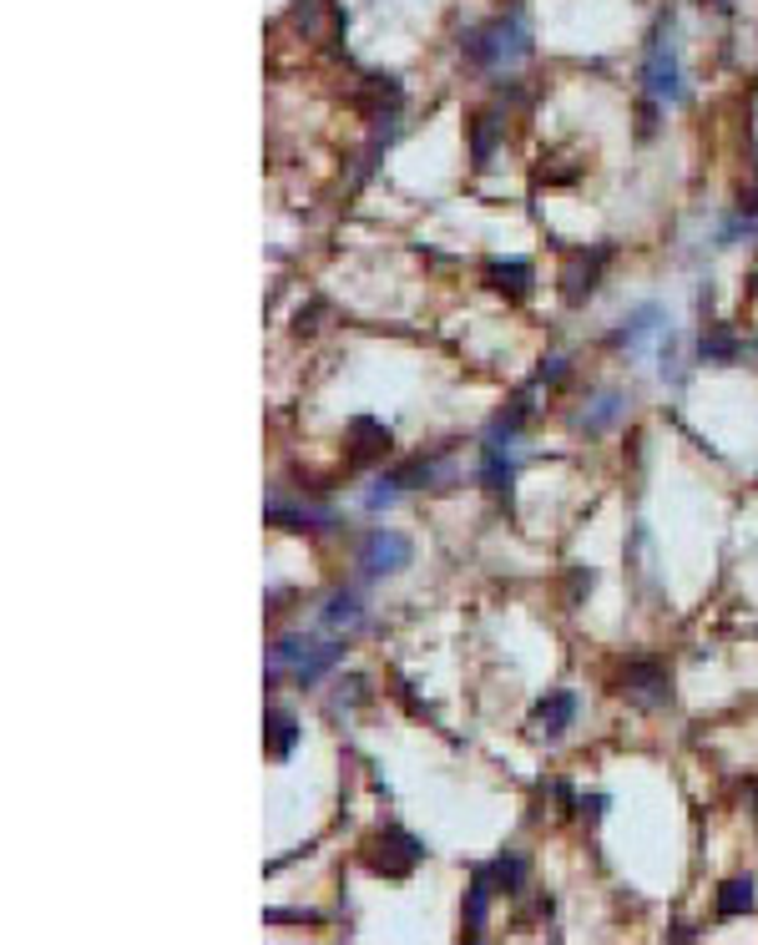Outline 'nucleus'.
<instances>
[{"label":"nucleus","instance_id":"f257e3e1","mask_svg":"<svg viewBox=\"0 0 758 945\" xmlns=\"http://www.w3.org/2000/svg\"><path fill=\"white\" fill-rule=\"evenodd\" d=\"M420 859H425V844L394 824L365 834V844H359V865H365L369 874H379V880H405Z\"/></svg>","mask_w":758,"mask_h":945},{"label":"nucleus","instance_id":"f03ea898","mask_svg":"<svg viewBox=\"0 0 758 945\" xmlns=\"http://www.w3.org/2000/svg\"><path fill=\"white\" fill-rule=\"evenodd\" d=\"M466 56L476 66H506V61L526 56V26L521 15H496L491 26L470 30L466 36Z\"/></svg>","mask_w":758,"mask_h":945},{"label":"nucleus","instance_id":"7ed1b4c3","mask_svg":"<svg viewBox=\"0 0 758 945\" xmlns=\"http://www.w3.org/2000/svg\"><path fill=\"white\" fill-rule=\"evenodd\" d=\"M617 693H622L632 708H662V703L672 698L668 663H657V657H637V663H628L622 678H617Z\"/></svg>","mask_w":758,"mask_h":945},{"label":"nucleus","instance_id":"20e7f679","mask_svg":"<svg viewBox=\"0 0 758 945\" xmlns=\"http://www.w3.org/2000/svg\"><path fill=\"white\" fill-rule=\"evenodd\" d=\"M289 26L304 36V41H319V46H334L344 36V11L334 0H293L289 11Z\"/></svg>","mask_w":758,"mask_h":945},{"label":"nucleus","instance_id":"39448f33","mask_svg":"<svg viewBox=\"0 0 758 945\" xmlns=\"http://www.w3.org/2000/svg\"><path fill=\"white\" fill-rule=\"evenodd\" d=\"M409 556H415V546H409L400 531H375V537H365V546H359V567H365L369 577H394V571L409 567Z\"/></svg>","mask_w":758,"mask_h":945},{"label":"nucleus","instance_id":"423d86ee","mask_svg":"<svg viewBox=\"0 0 758 945\" xmlns=\"http://www.w3.org/2000/svg\"><path fill=\"white\" fill-rule=\"evenodd\" d=\"M642 87H647L653 102H678L683 97V87H678V56H672V41H662V36H657L647 61H642Z\"/></svg>","mask_w":758,"mask_h":945},{"label":"nucleus","instance_id":"0eeeda50","mask_svg":"<svg viewBox=\"0 0 758 945\" xmlns=\"http://www.w3.org/2000/svg\"><path fill=\"white\" fill-rule=\"evenodd\" d=\"M390 445H394L390 425L369 420V415H354V420H350V466H354V470L384 461V455H390Z\"/></svg>","mask_w":758,"mask_h":945},{"label":"nucleus","instance_id":"6e6552de","mask_svg":"<svg viewBox=\"0 0 758 945\" xmlns=\"http://www.w3.org/2000/svg\"><path fill=\"white\" fill-rule=\"evenodd\" d=\"M571 718H577V698H571V693H546V698L531 708L526 728H531V739L556 743V739H561V733L571 728Z\"/></svg>","mask_w":758,"mask_h":945},{"label":"nucleus","instance_id":"1a4fd4ad","mask_svg":"<svg viewBox=\"0 0 758 945\" xmlns=\"http://www.w3.org/2000/svg\"><path fill=\"white\" fill-rule=\"evenodd\" d=\"M602 263H607V253H592V259H586V253H577V259L567 263V274H561V299H567V304H582L586 293L597 289V274H602Z\"/></svg>","mask_w":758,"mask_h":945},{"label":"nucleus","instance_id":"9d476101","mask_svg":"<svg viewBox=\"0 0 758 945\" xmlns=\"http://www.w3.org/2000/svg\"><path fill=\"white\" fill-rule=\"evenodd\" d=\"M531 263H521V259H491L485 263V284L496 293H506V299H526L531 293Z\"/></svg>","mask_w":758,"mask_h":945},{"label":"nucleus","instance_id":"9b49d317","mask_svg":"<svg viewBox=\"0 0 758 945\" xmlns=\"http://www.w3.org/2000/svg\"><path fill=\"white\" fill-rule=\"evenodd\" d=\"M293 743H299V723H293V713H283V708L263 713V748H268L274 758H289Z\"/></svg>","mask_w":758,"mask_h":945},{"label":"nucleus","instance_id":"f8f14e48","mask_svg":"<svg viewBox=\"0 0 758 945\" xmlns=\"http://www.w3.org/2000/svg\"><path fill=\"white\" fill-rule=\"evenodd\" d=\"M354 102H359V112H369L375 122H384V112L400 106V81H394V76H365V91H359Z\"/></svg>","mask_w":758,"mask_h":945},{"label":"nucleus","instance_id":"ddd939ff","mask_svg":"<svg viewBox=\"0 0 758 945\" xmlns=\"http://www.w3.org/2000/svg\"><path fill=\"white\" fill-rule=\"evenodd\" d=\"M491 880H485L481 870H476V880H470V895H466V941H481L485 935V905H491Z\"/></svg>","mask_w":758,"mask_h":945},{"label":"nucleus","instance_id":"4468645a","mask_svg":"<svg viewBox=\"0 0 758 945\" xmlns=\"http://www.w3.org/2000/svg\"><path fill=\"white\" fill-rule=\"evenodd\" d=\"M496 142H501V122L491 117V112H481V117L470 122V162H476V167H491Z\"/></svg>","mask_w":758,"mask_h":945},{"label":"nucleus","instance_id":"2eb2a0df","mask_svg":"<svg viewBox=\"0 0 758 945\" xmlns=\"http://www.w3.org/2000/svg\"><path fill=\"white\" fill-rule=\"evenodd\" d=\"M754 910V885L748 880H729V885L718 890V916L733 920V916H748Z\"/></svg>","mask_w":758,"mask_h":945},{"label":"nucleus","instance_id":"dca6fc26","mask_svg":"<svg viewBox=\"0 0 758 945\" xmlns=\"http://www.w3.org/2000/svg\"><path fill=\"white\" fill-rule=\"evenodd\" d=\"M481 874L491 880V890H506V895H516V890H521V880H526V865L510 855V859H496V865H485Z\"/></svg>","mask_w":758,"mask_h":945},{"label":"nucleus","instance_id":"f3484780","mask_svg":"<svg viewBox=\"0 0 758 945\" xmlns=\"http://www.w3.org/2000/svg\"><path fill=\"white\" fill-rule=\"evenodd\" d=\"M510 476H516V466H510L506 455H501V445H485V466H481V480L491 486V491H506Z\"/></svg>","mask_w":758,"mask_h":945},{"label":"nucleus","instance_id":"a211bd4d","mask_svg":"<svg viewBox=\"0 0 758 945\" xmlns=\"http://www.w3.org/2000/svg\"><path fill=\"white\" fill-rule=\"evenodd\" d=\"M324 617H329V627H354L359 622V596L354 592L329 596V612H324Z\"/></svg>","mask_w":758,"mask_h":945},{"label":"nucleus","instance_id":"6ab92c4d","mask_svg":"<svg viewBox=\"0 0 758 945\" xmlns=\"http://www.w3.org/2000/svg\"><path fill=\"white\" fill-rule=\"evenodd\" d=\"M657 329H662V308H637V319L628 324V335H622V339H628V350H637L642 339L657 335Z\"/></svg>","mask_w":758,"mask_h":945},{"label":"nucleus","instance_id":"aec40b11","mask_svg":"<svg viewBox=\"0 0 758 945\" xmlns=\"http://www.w3.org/2000/svg\"><path fill=\"white\" fill-rule=\"evenodd\" d=\"M738 339L729 335V329H713V335H703V360H738Z\"/></svg>","mask_w":758,"mask_h":945},{"label":"nucleus","instance_id":"412c9836","mask_svg":"<svg viewBox=\"0 0 758 945\" xmlns=\"http://www.w3.org/2000/svg\"><path fill=\"white\" fill-rule=\"evenodd\" d=\"M339 653H344V647H334V642H329V647H314V653L304 657V668H299V683H314L324 668H334Z\"/></svg>","mask_w":758,"mask_h":945},{"label":"nucleus","instance_id":"4be33fe9","mask_svg":"<svg viewBox=\"0 0 758 945\" xmlns=\"http://www.w3.org/2000/svg\"><path fill=\"white\" fill-rule=\"evenodd\" d=\"M754 293H758V274H754Z\"/></svg>","mask_w":758,"mask_h":945}]
</instances>
